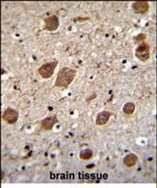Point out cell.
I'll list each match as a JSON object with an SVG mask.
<instances>
[{
  "label": "cell",
  "instance_id": "cell-1",
  "mask_svg": "<svg viewBox=\"0 0 157 188\" xmlns=\"http://www.w3.org/2000/svg\"><path fill=\"white\" fill-rule=\"evenodd\" d=\"M76 71L75 70L64 67L58 72L55 83L56 86L66 87L73 80Z\"/></svg>",
  "mask_w": 157,
  "mask_h": 188
},
{
  "label": "cell",
  "instance_id": "cell-2",
  "mask_svg": "<svg viewBox=\"0 0 157 188\" xmlns=\"http://www.w3.org/2000/svg\"><path fill=\"white\" fill-rule=\"evenodd\" d=\"M57 63V61H55L44 64L38 69L40 74L44 78H47L50 77L53 74Z\"/></svg>",
  "mask_w": 157,
  "mask_h": 188
},
{
  "label": "cell",
  "instance_id": "cell-3",
  "mask_svg": "<svg viewBox=\"0 0 157 188\" xmlns=\"http://www.w3.org/2000/svg\"><path fill=\"white\" fill-rule=\"evenodd\" d=\"M2 117L8 123L13 124L15 123L17 121L18 118V114L14 110L8 108L4 112Z\"/></svg>",
  "mask_w": 157,
  "mask_h": 188
},
{
  "label": "cell",
  "instance_id": "cell-4",
  "mask_svg": "<svg viewBox=\"0 0 157 188\" xmlns=\"http://www.w3.org/2000/svg\"><path fill=\"white\" fill-rule=\"evenodd\" d=\"M132 7L136 13H143L148 10L149 4L148 2L147 1H137L133 3Z\"/></svg>",
  "mask_w": 157,
  "mask_h": 188
},
{
  "label": "cell",
  "instance_id": "cell-5",
  "mask_svg": "<svg viewBox=\"0 0 157 188\" xmlns=\"http://www.w3.org/2000/svg\"><path fill=\"white\" fill-rule=\"evenodd\" d=\"M149 53V47L147 44L143 43L137 48L136 51V55L142 59L147 58Z\"/></svg>",
  "mask_w": 157,
  "mask_h": 188
},
{
  "label": "cell",
  "instance_id": "cell-6",
  "mask_svg": "<svg viewBox=\"0 0 157 188\" xmlns=\"http://www.w3.org/2000/svg\"><path fill=\"white\" fill-rule=\"evenodd\" d=\"M110 116L109 112L107 111H104L100 113L96 116V124L98 125L106 124L108 121Z\"/></svg>",
  "mask_w": 157,
  "mask_h": 188
},
{
  "label": "cell",
  "instance_id": "cell-7",
  "mask_svg": "<svg viewBox=\"0 0 157 188\" xmlns=\"http://www.w3.org/2000/svg\"><path fill=\"white\" fill-rule=\"evenodd\" d=\"M57 122L56 116H53L47 118L42 122V128L45 130L51 129L54 125Z\"/></svg>",
  "mask_w": 157,
  "mask_h": 188
},
{
  "label": "cell",
  "instance_id": "cell-8",
  "mask_svg": "<svg viewBox=\"0 0 157 188\" xmlns=\"http://www.w3.org/2000/svg\"><path fill=\"white\" fill-rule=\"evenodd\" d=\"M46 21V28L50 30L55 29L57 28L59 25L58 18L54 15L48 18Z\"/></svg>",
  "mask_w": 157,
  "mask_h": 188
},
{
  "label": "cell",
  "instance_id": "cell-9",
  "mask_svg": "<svg viewBox=\"0 0 157 188\" xmlns=\"http://www.w3.org/2000/svg\"><path fill=\"white\" fill-rule=\"evenodd\" d=\"M135 108V106L133 103L129 102L124 105L123 108V111L126 114H130L134 112Z\"/></svg>",
  "mask_w": 157,
  "mask_h": 188
},
{
  "label": "cell",
  "instance_id": "cell-10",
  "mask_svg": "<svg viewBox=\"0 0 157 188\" xmlns=\"http://www.w3.org/2000/svg\"><path fill=\"white\" fill-rule=\"evenodd\" d=\"M136 156L132 154L127 156L124 160V162L127 165L129 166H132L135 164L137 161Z\"/></svg>",
  "mask_w": 157,
  "mask_h": 188
},
{
  "label": "cell",
  "instance_id": "cell-11",
  "mask_svg": "<svg viewBox=\"0 0 157 188\" xmlns=\"http://www.w3.org/2000/svg\"><path fill=\"white\" fill-rule=\"evenodd\" d=\"M93 153L91 150L86 149L83 151L81 152L80 156L81 158L84 159H90L92 157Z\"/></svg>",
  "mask_w": 157,
  "mask_h": 188
}]
</instances>
